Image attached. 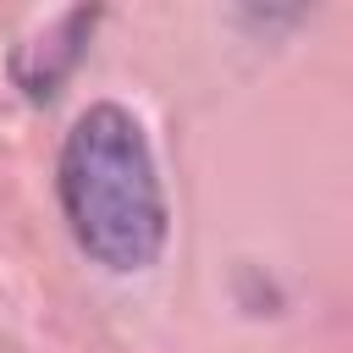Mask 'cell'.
<instances>
[{
  "label": "cell",
  "instance_id": "cell-1",
  "mask_svg": "<svg viewBox=\"0 0 353 353\" xmlns=\"http://www.w3.org/2000/svg\"><path fill=\"white\" fill-rule=\"evenodd\" d=\"M61 210L88 259L143 270L165 243V193L143 127L121 105H88L61 143Z\"/></svg>",
  "mask_w": 353,
  "mask_h": 353
}]
</instances>
